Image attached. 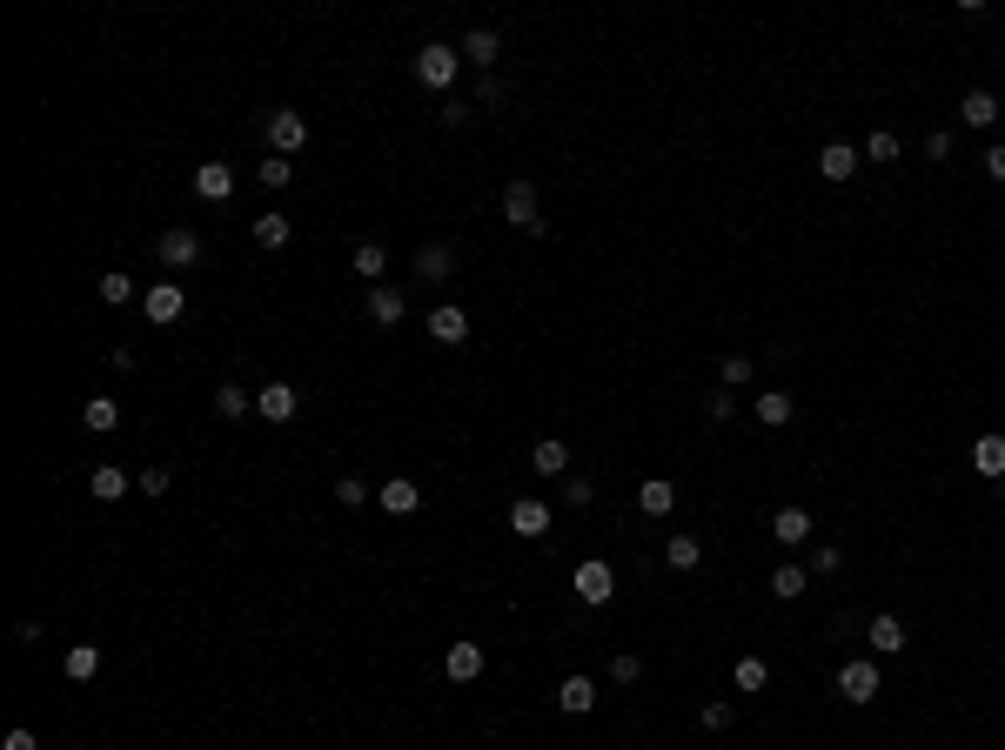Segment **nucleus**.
Here are the masks:
<instances>
[{
  "label": "nucleus",
  "instance_id": "nucleus-24",
  "mask_svg": "<svg viewBox=\"0 0 1005 750\" xmlns=\"http://www.w3.org/2000/svg\"><path fill=\"white\" fill-rule=\"evenodd\" d=\"M61 670L74 677V684H88L94 670H101V643H74V650L61 657Z\"/></svg>",
  "mask_w": 1005,
  "mask_h": 750
},
{
  "label": "nucleus",
  "instance_id": "nucleus-14",
  "mask_svg": "<svg viewBox=\"0 0 1005 750\" xmlns=\"http://www.w3.org/2000/svg\"><path fill=\"white\" fill-rule=\"evenodd\" d=\"M818 175H825V181H851V175H858V148H851V141H825V148H818Z\"/></svg>",
  "mask_w": 1005,
  "mask_h": 750
},
{
  "label": "nucleus",
  "instance_id": "nucleus-43",
  "mask_svg": "<svg viewBox=\"0 0 1005 750\" xmlns=\"http://www.w3.org/2000/svg\"><path fill=\"white\" fill-rule=\"evenodd\" d=\"M0 750H41V737H34V730H27V724H14V730H7V737H0Z\"/></svg>",
  "mask_w": 1005,
  "mask_h": 750
},
{
  "label": "nucleus",
  "instance_id": "nucleus-5",
  "mask_svg": "<svg viewBox=\"0 0 1005 750\" xmlns=\"http://www.w3.org/2000/svg\"><path fill=\"white\" fill-rule=\"evenodd\" d=\"M295 409H302L295 382H262V389H255V416L262 422H295Z\"/></svg>",
  "mask_w": 1005,
  "mask_h": 750
},
{
  "label": "nucleus",
  "instance_id": "nucleus-42",
  "mask_svg": "<svg viewBox=\"0 0 1005 750\" xmlns=\"http://www.w3.org/2000/svg\"><path fill=\"white\" fill-rule=\"evenodd\" d=\"M610 677H617V684H637V677H644V657H630V650L610 657Z\"/></svg>",
  "mask_w": 1005,
  "mask_h": 750
},
{
  "label": "nucleus",
  "instance_id": "nucleus-49",
  "mask_svg": "<svg viewBox=\"0 0 1005 750\" xmlns=\"http://www.w3.org/2000/svg\"><path fill=\"white\" fill-rule=\"evenodd\" d=\"M985 175L1005 181V141H999V148H985Z\"/></svg>",
  "mask_w": 1005,
  "mask_h": 750
},
{
  "label": "nucleus",
  "instance_id": "nucleus-50",
  "mask_svg": "<svg viewBox=\"0 0 1005 750\" xmlns=\"http://www.w3.org/2000/svg\"><path fill=\"white\" fill-rule=\"evenodd\" d=\"M992 489H999V496H1005V476H999V483H992Z\"/></svg>",
  "mask_w": 1005,
  "mask_h": 750
},
{
  "label": "nucleus",
  "instance_id": "nucleus-10",
  "mask_svg": "<svg viewBox=\"0 0 1005 750\" xmlns=\"http://www.w3.org/2000/svg\"><path fill=\"white\" fill-rule=\"evenodd\" d=\"M376 503L389 509V516H416V509H423V489L409 483V476H389V483L376 489Z\"/></svg>",
  "mask_w": 1005,
  "mask_h": 750
},
{
  "label": "nucleus",
  "instance_id": "nucleus-30",
  "mask_svg": "<svg viewBox=\"0 0 1005 750\" xmlns=\"http://www.w3.org/2000/svg\"><path fill=\"white\" fill-rule=\"evenodd\" d=\"M664 563H670V570H697V563H704V543H697V536H670Z\"/></svg>",
  "mask_w": 1005,
  "mask_h": 750
},
{
  "label": "nucleus",
  "instance_id": "nucleus-46",
  "mask_svg": "<svg viewBox=\"0 0 1005 750\" xmlns=\"http://www.w3.org/2000/svg\"><path fill=\"white\" fill-rule=\"evenodd\" d=\"M737 416V396H731V389H717V396H711V422H731Z\"/></svg>",
  "mask_w": 1005,
  "mask_h": 750
},
{
  "label": "nucleus",
  "instance_id": "nucleus-7",
  "mask_svg": "<svg viewBox=\"0 0 1005 750\" xmlns=\"http://www.w3.org/2000/svg\"><path fill=\"white\" fill-rule=\"evenodd\" d=\"M443 670H449V684H476V677L490 670V657H483V643H449Z\"/></svg>",
  "mask_w": 1005,
  "mask_h": 750
},
{
  "label": "nucleus",
  "instance_id": "nucleus-20",
  "mask_svg": "<svg viewBox=\"0 0 1005 750\" xmlns=\"http://www.w3.org/2000/svg\"><path fill=\"white\" fill-rule=\"evenodd\" d=\"M402 315H409L402 288H369V322H376V329H396Z\"/></svg>",
  "mask_w": 1005,
  "mask_h": 750
},
{
  "label": "nucleus",
  "instance_id": "nucleus-28",
  "mask_svg": "<svg viewBox=\"0 0 1005 750\" xmlns=\"http://www.w3.org/2000/svg\"><path fill=\"white\" fill-rule=\"evenodd\" d=\"M248 409H255V396H248L242 382H222V389H215V416H228V422H242Z\"/></svg>",
  "mask_w": 1005,
  "mask_h": 750
},
{
  "label": "nucleus",
  "instance_id": "nucleus-41",
  "mask_svg": "<svg viewBox=\"0 0 1005 750\" xmlns=\"http://www.w3.org/2000/svg\"><path fill=\"white\" fill-rule=\"evenodd\" d=\"M865 155H871V161H898V134H892V128H878V134L865 141Z\"/></svg>",
  "mask_w": 1005,
  "mask_h": 750
},
{
  "label": "nucleus",
  "instance_id": "nucleus-2",
  "mask_svg": "<svg viewBox=\"0 0 1005 750\" xmlns=\"http://www.w3.org/2000/svg\"><path fill=\"white\" fill-rule=\"evenodd\" d=\"M503 221L523 228V235H550V221L536 215V188L530 181H510V188H503Z\"/></svg>",
  "mask_w": 1005,
  "mask_h": 750
},
{
  "label": "nucleus",
  "instance_id": "nucleus-25",
  "mask_svg": "<svg viewBox=\"0 0 1005 750\" xmlns=\"http://www.w3.org/2000/svg\"><path fill=\"white\" fill-rule=\"evenodd\" d=\"M356 275L382 288V275H389V248H382V242H356Z\"/></svg>",
  "mask_w": 1005,
  "mask_h": 750
},
{
  "label": "nucleus",
  "instance_id": "nucleus-36",
  "mask_svg": "<svg viewBox=\"0 0 1005 750\" xmlns=\"http://www.w3.org/2000/svg\"><path fill=\"white\" fill-rule=\"evenodd\" d=\"M101 302H108V309H121V302H134V275H121V268H108V275H101Z\"/></svg>",
  "mask_w": 1005,
  "mask_h": 750
},
{
  "label": "nucleus",
  "instance_id": "nucleus-45",
  "mask_svg": "<svg viewBox=\"0 0 1005 750\" xmlns=\"http://www.w3.org/2000/svg\"><path fill=\"white\" fill-rule=\"evenodd\" d=\"M496 101H503V81L483 74V81H476V108H496Z\"/></svg>",
  "mask_w": 1005,
  "mask_h": 750
},
{
  "label": "nucleus",
  "instance_id": "nucleus-18",
  "mask_svg": "<svg viewBox=\"0 0 1005 750\" xmlns=\"http://www.w3.org/2000/svg\"><path fill=\"white\" fill-rule=\"evenodd\" d=\"M972 469H979V476H992V483L1005 476V436H999V429H985V436L972 442Z\"/></svg>",
  "mask_w": 1005,
  "mask_h": 750
},
{
  "label": "nucleus",
  "instance_id": "nucleus-23",
  "mask_svg": "<svg viewBox=\"0 0 1005 750\" xmlns=\"http://www.w3.org/2000/svg\"><path fill=\"white\" fill-rule=\"evenodd\" d=\"M959 114L972 121V128H992V121H999V94H992V88H972V94L959 101Z\"/></svg>",
  "mask_w": 1005,
  "mask_h": 750
},
{
  "label": "nucleus",
  "instance_id": "nucleus-16",
  "mask_svg": "<svg viewBox=\"0 0 1005 750\" xmlns=\"http://www.w3.org/2000/svg\"><path fill=\"white\" fill-rule=\"evenodd\" d=\"M181 309H188V295H181L175 282H155V288H148V322H161V329H168V322H181Z\"/></svg>",
  "mask_w": 1005,
  "mask_h": 750
},
{
  "label": "nucleus",
  "instance_id": "nucleus-34",
  "mask_svg": "<svg viewBox=\"0 0 1005 750\" xmlns=\"http://www.w3.org/2000/svg\"><path fill=\"white\" fill-rule=\"evenodd\" d=\"M255 248H289V215H255Z\"/></svg>",
  "mask_w": 1005,
  "mask_h": 750
},
{
  "label": "nucleus",
  "instance_id": "nucleus-13",
  "mask_svg": "<svg viewBox=\"0 0 1005 750\" xmlns=\"http://www.w3.org/2000/svg\"><path fill=\"white\" fill-rule=\"evenodd\" d=\"M510 530H516V536H550V503L516 496V503H510Z\"/></svg>",
  "mask_w": 1005,
  "mask_h": 750
},
{
  "label": "nucleus",
  "instance_id": "nucleus-17",
  "mask_svg": "<svg viewBox=\"0 0 1005 750\" xmlns=\"http://www.w3.org/2000/svg\"><path fill=\"white\" fill-rule=\"evenodd\" d=\"M88 489H94V503H121V496L134 489V476H128V469H114V463H94Z\"/></svg>",
  "mask_w": 1005,
  "mask_h": 750
},
{
  "label": "nucleus",
  "instance_id": "nucleus-40",
  "mask_svg": "<svg viewBox=\"0 0 1005 750\" xmlns=\"http://www.w3.org/2000/svg\"><path fill=\"white\" fill-rule=\"evenodd\" d=\"M134 489H141V496H168V489H175V476H168V469H141V476H134Z\"/></svg>",
  "mask_w": 1005,
  "mask_h": 750
},
{
  "label": "nucleus",
  "instance_id": "nucleus-37",
  "mask_svg": "<svg viewBox=\"0 0 1005 750\" xmlns=\"http://www.w3.org/2000/svg\"><path fill=\"white\" fill-rule=\"evenodd\" d=\"M255 181H262V188H289V181H295V161H289V155L262 161V168H255Z\"/></svg>",
  "mask_w": 1005,
  "mask_h": 750
},
{
  "label": "nucleus",
  "instance_id": "nucleus-35",
  "mask_svg": "<svg viewBox=\"0 0 1005 750\" xmlns=\"http://www.w3.org/2000/svg\"><path fill=\"white\" fill-rule=\"evenodd\" d=\"M751 375H758V369H751V355H724V362H717V382H724L731 396L744 389V382H751Z\"/></svg>",
  "mask_w": 1005,
  "mask_h": 750
},
{
  "label": "nucleus",
  "instance_id": "nucleus-32",
  "mask_svg": "<svg viewBox=\"0 0 1005 750\" xmlns=\"http://www.w3.org/2000/svg\"><path fill=\"white\" fill-rule=\"evenodd\" d=\"M81 422H88L94 436H108L114 422H121V409H114V396H88V409H81Z\"/></svg>",
  "mask_w": 1005,
  "mask_h": 750
},
{
  "label": "nucleus",
  "instance_id": "nucleus-1",
  "mask_svg": "<svg viewBox=\"0 0 1005 750\" xmlns=\"http://www.w3.org/2000/svg\"><path fill=\"white\" fill-rule=\"evenodd\" d=\"M456 74H463V54H456L449 41H429V47H416V81H423V88H436V94H443L449 81H456Z\"/></svg>",
  "mask_w": 1005,
  "mask_h": 750
},
{
  "label": "nucleus",
  "instance_id": "nucleus-4",
  "mask_svg": "<svg viewBox=\"0 0 1005 750\" xmlns=\"http://www.w3.org/2000/svg\"><path fill=\"white\" fill-rule=\"evenodd\" d=\"M610 596H617V570H610V563H597V556H590V563H577V603L603 610Z\"/></svg>",
  "mask_w": 1005,
  "mask_h": 750
},
{
  "label": "nucleus",
  "instance_id": "nucleus-22",
  "mask_svg": "<svg viewBox=\"0 0 1005 750\" xmlns=\"http://www.w3.org/2000/svg\"><path fill=\"white\" fill-rule=\"evenodd\" d=\"M530 469H536V476H570V449H563L557 436H543L530 449Z\"/></svg>",
  "mask_w": 1005,
  "mask_h": 750
},
{
  "label": "nucleus",
  "instance_id": "nucleus-11",
  "mask_svg": "<svg viewBox=\"0 0 1005 750\" xmlns=\"http://www.w3.org/2000/svg\"><path fill=\"white\" fill-rule=\"evenodd\" d=\"M195 195L201 201H228L235 195V168H228V161H201L195 168Z\"/></svg>",
  "mask_w": 1005,
  "mask_h": 750
},
{
  "label": "nucleus",
  "instance_id": "nucleus-29",
  "mask_svg": "<svg viewBox=\"0 0 1005 750\" xmlns=\"http://www.w3.org/2000/svg\"><path fill=\"white\" fill-rule=\"evenodd\" d=\"M804 583H811V570H798V563H784V570H771V596L778 603H798Z\"/></svg>",
  "mask_w": 1005,
  "mask_h": 750
},
{
  "label": "nucleus",
  "instance_id": "nucleus-38",
  "mask_svg": "<svg viewBox=\"0 0 1005 750\" xmlns=\"http://www.w3.org/2000/svg\"><path fill=\"white\" fill-rule=\"evenodd\" d=\"M335 503H342V509H362V503H369V483H362V476H342V483H335Z\"/></svg>",
  "mask_w": 1005,
  "mask_h": 750
},
{
  "label": "nucleus",
  "instance_id": "nucleus-31",
  "mask_svg": "<svg viewBox=\"0 0 1005 750\" xmlns=\"http://www.w3.org/2000/svg\"><path fill=\"white\" fill-rule=\"evenodd\" d=\"M758 422H764V429H784V422H791V396H784V389H764V396H758Z\"/></svg>",
  "mask_w": 1005,
  "mask_h": 750
},
{
  "label": "nucleus",
  "instance_id": "nucleus-21",
  "mask_svg": "<svg viewBox=\"0 0 1005 750\" xmlns=\"http://www.w3.org/2000/svg\"><path fill=\"white\" fill-rule=\"evenodd\" d=\"M416 275H423V282H449V275H456V248H449V242H429L423 255H416Z\"/></svg>",
  "mask_w": 1005,
  "mask_h": 750
},
{
  "label": "nucleus",
  "instance_id": "nucleus-33",
  "mask_svg": "<svg viewBox=\"0 0 1005 750\" xmlns=\"http://www.w3.org/2000/svg\"><path fill=\"white\" fill-rule=\"evenodd\" d=\"M764 684H771V663H764V657H737V690H744V697H758Z\"/></svg>",
  "mask_w": 1005,
  "mask_h": 750
},
{
  "label": "nucleus",
  "instance_id": "nucleus-12",
  "mask_svg": "<svg viewBox=\"0 0 1005 750\" xmlns=\"http://www.w3.org/2000/svg\"><path fill=\"white\" fill-rule=\"evenodd\" d=\"M161 262L168 268H195L201 262V235L195 228H168V235H161Z\"/></svg>",
  "mask_w": 1005,
  "mask_h": 750
},
{
  "label": "nucleus",
  "instance_id": "nucleus-26",
  "mask_svg": "<svg viewBox=\"0 0 1005 750\" xmlns=\"http://www.w3.org/2000/svg\"><path fill=\"white\" fill-rule=\"evenodd\" d=\"M637 509L644 516H670L677 509V483H637Z\"/></svg>",
  "mask_w": 1005,
  "mask_h": 750
},
{
  "label": "nucleus",
  "instance_id": "nucleus-48",
  "mask_svg": "<svg viewBox=\"0 0 1005 750\" xmlns=\"http://www.w3.org/2000/svg\"><path fill=\"white\" fill-rule=\"evenodd\" d=\"M563 503L583 509V503H590V483H583V476H570V483H563Z\"/></svg>",
  "mask_w": 1005,
  "mask_h": 750
},
{
  "label": "nucleus",
  "instance_id": "nucleus-44",
  "mask_svg": "<svg viewBox=\"0 0 1005 750\" xmlns=\"http://www.w3.org/2000/svg\"><path fill=\"white\" fill-rule=\"evenodd\" d=\"M731 717H737V710L724 704V697H717V704H704V730H731Z\"/></svg>",
  "mask_w": 1005,
  "mask_h": 750
},
{
  "label": "nucleus",
  "instance_id": "nucleus-47",
  "mask_svg": "<svg viewBox=\"0 0 1005 750\" xmlns=\"http://www.w3.org/2000/svg\"><path fill=\"white\" fill-rule=\"evenodd\" d=\"M925 155H932V161H945V155H952V134H945V128H932V134H925Z\"/></svg>",
  "mask_w": 1005,
  "mask_h": 750
},
{
  "label": "nucleus",
  "instance_id": "nucleus-27",
  "mask_svg": "<svg viewBox=\"0 0 1005 750\" xmlns=\"http://www.w3.org/2000/svg\"><path fill=\"white\" fill-rule=\"evenodd\" d=\"M871 650H878V657H898V650H905V623L898 617H871Z\"/></svg>",
  "mask_w": 1005,
  "mask_h": 750
},
{
  "label": "nucleus",
  "instance_id": "nucleus-39",
  "mask_svg": "<svg viewBox=\"0 0 1005 750\" xmlns=\"http://www.w3.org/2000/svg\"><path fill=\"white\" fill-rule=\"evenodd\" d=\"M831 570H845V550H838V543H818V550H811V576H831Z\"/></svg>",
  "mask_w": 1005,
  "mask_h": 750
},
{
  "label": "nucleus",
  "instance_id": "nucleus-8",
  "mask_svg": "<svg viewBox=\"0 0 1005 750\" xmlns=\"http://www.w3.org/2000/svg\"><path fill=\"white\" fill-rule=\"evenodd\" d=\"M429 335H436V342H449V349H456V342H469V309H463V302H436V309H429Z\"/></svg>",
  "mask_w": 1005,
  "mask_h": 750
},
{
  "label": "nucleus",
  "instance_id": "nucleus-9",
  "mask_svg": "<svg viewBox=\"0 0 1005 750\" xmlns=\"http://www.w3.org/2000/svg\"><path fill=\"white\" fill-rule=\"evenodd\" d=\"M771 536H778L784 550H798V543H811V509H798V503H784L778 516H771Z\"/></svg>",
  "mask_w": 1005,
  "mask_h": 750
},
{
  "label": "nucleus",
  "instance_id": "nucleus-15",
  "mask_svg": "<svg viewBox=\"0 0 1005 750\" xmlns=\"http://www.w3.org/2000/svg\"><path fill=\"white\" fill-rule=\"evenodd\" d=\"M456 54H463L469 67H490L496 54H503V34H496V27H469V34H463V47H456Z\"/></svg>",
  "mask_w": 1005,
  "mask_h": 750
},
{
  "label": "nucleus",
  "instance_id": "nucleus-3",
  "mask_svg": "<svg viewBox=\"0 0 1005 750\" xmlns=\"http://www.w3.org/2000/svg\"><path fill=\"white\" fill-rule=\"evenodd\" d=\"M268 148H275V155H295V148H309V114L275 108V114H268Z\"/></svg>",
  "mask_w": 1005,
  "mask_h": 750
},
{
  "label": "nucleus",
  "instance_id": "nucleus-6",
  "mask_svg": "<svg viewBox=\"0 0 1005 750\" xmlns=\"http://www.w3.org/2000/svg\"><path fill=\"white\" fill-rule=\"evenodd\" d=\"M838 697H845V704H871V697H878V663L851 657L845 670H838Z\"/></svg>",
  "mask_w": 1005,
  "mask_h": 750
},
{
  "label": "nucleus",
  "instance_id": "nucleus-19",
  "mask_svg": "<svg viewBox=\"0 0 1005 750\" xmlns=\"http://www.w3.org/2000/svg\"><path fill=\"white\" fill-rule=\"evenodd\" d=\"M557 710H563V717L597 710V684H590V677H563V684H557Z\"/></svg>",
  "mask_w": 1005,
  "mask_h": 750
}]
</instances>
